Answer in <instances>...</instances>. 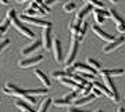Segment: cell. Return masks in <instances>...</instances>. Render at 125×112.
<instances>
[{
	"instance_id": "obj_1",
	"label": "cell",
	"mask_w": 125,
	"mask_h": 112,
	"mask_svg": "<svg viewBox=\"0 0 125 112\" xmlns=\"http://www.w3.org/2000/svg\"><path fill=\"white\" fill-rule=\"evenodd\" d=\"M4 94L7 95H17V97H20V98H22V101H28L29 104H36V98L33 97V95H29L25 93V90L22 89H20L18 86L13 85V83H7L6 85V87L3 90H1Z\"/></svg>"
},
{
	"instance_id": "obj_2",
	"label": "cell",
	"mask_w": 125,
	"mask_h": 112,
	"mask_svg": "<svg viewBox=\"0 0 125 112\" xmlns=\"http://www.w3.org/2000/svg\"><path fill=\"white\" fill-rule=\"evenodd\" d=\"M10 22L13 24V25H14V28H15V29H17V31L20 32V33H21V35H24V36H25V37H28V39H33V37H35V35H33V32H32V31H31V29H29L28 26H25V25L22 24V21H21V19H18L17 17H15V18H13V19H11Z\"/></svg>"
},
{
	"instance_id": "obj_3",
	"label": "cell",
	"mask_w": 125,
	"mask_h": 112,
	"mask_svg": "<svg viewBox=\"0 0 125 112\" xmlns=\"http://www.w3.org/2000/svg\"><path fill=\"white\" fill-rule=\"evenodd\" d=\"M78 46H79V40L76 39L75 36H71V46H70V51H68V55L65 58V65L70 67L74 60L76 57V53H78Z\"/></svg>"
},
{
	"instance_id": "obj_4",
	"label": "cell",
	"mask_w": 125,
	"mask_h": 112,
	"mask_svg": "<svg viewBox=\"0 0 125 112\" xmlns=\"http://www.w3.org/2000/svg\"><path fill=\"white\" fill-rule=\"evenodd\" d=\"M21 21L28 24H33L36 26H42V28H52V22H47V21H43V19H39L36 17H29V15H21Z\"/></svg>"
},
{
	"instance_id": "obj_5",
	"label": "cell",
	"mask_w": 125,
	"mask_h": 112,
	"mask_svg": "<svg viewBox=\"0 0 125 112\" xmlns=\"http://www.w3.org/2000/svg\"><path fill=\"white\" fill-rule=\"evenodd\" d=\"M124 42H125L124 36H121V37H115V39H114L113 42H110L107 46H104L103 53H104V54H110V53H113V51H115L117 49H120L121 46H122Z\"/></svg>"
},
{
	"instance_id": "obj_6",
	"label": "cell",
	"mask_w": 125,
	"mask_h": 112,
	"mask_svg": "<svg viewBox=\"0 0 125 112\" xmlns=\"http://www.w3.org/2000/svg\"><path fill=\"white\" fill-rule=\"evenodd\" d=\"M108 14H110V18H111L114 24L117 25V29L118 32H124L125 31V24H124V19L121 17L120 14L117 13L115 10H108Z\"/></svg>"
},
{
	"instance_id": "obj_7",
	"label": "cell",
	"mask_w": 125,
	"mask_h": 112,
	"mask_svg": "<svg viewBox=\"0 0 125 112\" xmlns=\"http://www.w3.org/2000/svg\"><path fill=\"white\" fill-rule=\"evenodd\" d=\"M42 44L46 50H50L53 47V40H52V28H43L42 33Z\"/></svg>"
},
{
	"instance_id": "obj_8",
	"label": "cell",
	"mask_w": 125,
	"mask_h": 112,
	"mask_svg": "<svg viewBox=\"0 0 125 112\" xmlns=\"http://www.w3.org/2000/svg\"><path fill=\"white\" fill-rule=\"evenodd\" d=\"M43 60V55H36V57H29V58H25V60H21L18 65L21 68H29V67H33L36 64H39L40 61Z\"/></svg>"
},
{
	"instance_id": "obj_9",
	"label": "cell",
	"mask_w": 125,
	"mask_h": 112,
	"mask_svg": "<svg viewBox=\"0 0 125 112\" xmlns=\"http://www.w3.org/2000/svg\"><path fill=\"white\" fill-rule=\"evenodd\" d=\"M53 51H54V60L56 62L61 64L64 60H62V47H61V42L58 39H54L53 40Z\"/></svg>"
},
{
	"instance_id": "obj_10",
	"label": "cell",
	"mask_w": 125,
	"mask_h": 112,
	"mask_svg": "<svg viewBox=\"0 0 125 112\" xmlns=\"http://www.w3.org/2000/svg\"><path fill=\"white\" fill-rule=\"evenodd\" d=\"M93 17H94V21L102 25V24H104L106 18L110 17V14H108V11H104V9H94L93 10Z\"/></svg>"
},
{
	"instance_id": "obj_11",
	"label": "cell",
	"mask_w": 125,
	"mask_h": 112,
	"mask_svg": "<svg viewBox=\"0 0 125 112\" xmlns=\"http://www.w3.org/2000/svg\"><path fill=\"white\" fill-rule=\"evenodd\" d=\"M92 31H93L94 35H97L99 37H100V39H103V40L108 42V43H110V42H113L114 39H115V37H114L113 35H108L107 32H104L103 29H100V28H99L97 25H93V26H92Z\"/></svg>"
},
{
	"instance_id": "obj_12",
	"label": "cell",
	"mask_w": 125,
	"mask_h": 112,
	"mask_svg": "<svg viewBox=\"0 0 125 112\" xmlns=\"http://www.w3.org/2000/svg\"><path fill=\"white\" fill-rule=\"evenodd\" d=\"M103 80H104V85L107 86L108 89H110V91H111L113 94H114V97H115V100H117V103H120V94H118L117 86L114 85L113 79H111L110 76H103Z\"/></svg>"
},
{
	"instance_id": "obj_13",
	"label": "cell",
	"mask_w": 125,
	"mask_h": 112,
	"mask_svg": "<svg viewBox=\"0 0 125 112\" xmlns=\"http://www.w3.org/2000/svg\"><path fill=\"white\" fill-rule=\"evenodd\" d=\"M93 86H94V87H97V89L102 91V94H104L106 97H108L110 100H113L114 103H117V100H115V97H114V94L110 91V89H108L106 85H103V83H100V82H93Z\"/></svg>"
},
{
	"instance_id": "obj_14",
	"label": "cell",
	"mask_w": 125,
	"mask_h": 112,
	"mask_svg": "<svg viewBox=\"0 0 125 112\" xmlns=\"http://www.w3.org/2000/svg\"><path fill=\"white\" fill-rule=\"evenodd\" d=\"M40 46H42V40H35L33 43H31V44L28 46V47H25V49L21 50V54L25 55V57H28V55H31L33 51H36Z\"/></svg>"
},
{
	"instance_id": "obj_15",
	"label": "cell",
	"mask_w": 125,
	"mask_h": 112,
	"mask_svg": "<svg viewBox=\"0 0 125 112\" xmlns=\"http://www.w3.org/2000/svg\"><path fill=\"white\" fill-rule=\"evenodd\" d=\"M100 76H121V75H124V69H121V68H114V69H100Z\"/></svg>"
},
{
	"instance_id": "obj_16",
	"label": "cell",
	"mask_w": 125,
	"mask_h": 112,
	"mask_svg": "<svg viewBox=\"0 0 125 112\" xmlns=\"http://www.w3.org/2000/svg\"><path fill=\"white\" fill-rule=\"evenodd\" d=\"M74 69L79 71L81 73H92V75H94V73H96V69H93L90 65H86V64H82V62L74 64Z\"/></svg>"
},
{
	"instance_id": "obj_17",
	"label": "cell",
	"mask_w": 125,
	"mask_h": 112,
	"mask_svg": "<svg viewBox=\"0 0 125 112\" xmlns=\"http://www.w3.org/2000/svg\"><path fill=\"white\" fill-rule=\"evenodd\" d=\"M35 76L38 78V79H39L40 82H42V83H43V85L46 86V89H49V87H52V82H50V79L47 76H46L45 73H43V72L42 71H39V69H36L35 71Z\"/></svg>"
},
{
	"instance_id": "obj_18",
	"label": "cell",
	"mask_w": 125,
	"mask_h": 112,
	"mask_svg": "<svg viewBox=\"0 0 125 112\" xmlns=\"http://www.w3.org/2000/svg\"><path fill=\"white\" fill-rule=\"evenodd\" d=\"M94 98H96V97L90 93V94H88V95H83V97H81V98L75 100V101H74V104H75V107H81V105H85V104H88L89 101H93Z\"/></svg>"
},
{
	"instance_id": "obj_19",
	"label": "cell",
	"mask_w": 125,
	"mask_h": 112,
	"mask_svg": "<svg viewBox=\"0 0 125 112\" xmlns=\"http://www.w3.org/2000/svg\"><path fill=\"white\" fill-rule=\"evenodd\" d=\"M90 11H92V6L88 3L86 6H83V7L79 10V13L76 14V18H75V19H78V21H82V19L85 18V15H88Z\"/></svg>"
},
{
	"instance_id": "obj_20",
	"label": "cell",
	"mask_w": 125,
	"mask_h": 112,
	"mask_svg": "<svg viewBox=\"0 0 125 112\" xmlns=\"http://www.w3.org/2000/svg\"><path fill=\"white\" fill-rule=\"evenodd\" d=\"M86 31H88V22H83L81 24V28H79V31H78V35H76V39L79 42H82L83 40V37H85V35H86Z\"/></svg>"
},
{
	"instance_id": "obj_21",
	"label": "cell",
	"mask_w": 125,
	"mask_h": 112,
	"mask_svg": "<svg viewBox=\"0 0 125 112\" xmlns=\"http://www.w3.org/2000/svg\"><path fill=\"white\" fill-rule=\"evenodd\" d=\"M15 107L20 108L21 111H25V112H35L27 101H17V103H15Z\"/></svg>"
},
{
	"instance_id": "obj_22",
	"label": "cell",
	"mask_w": 125,
	"mask_h": 112,
	"mask_svg": "<svg viewBox=\"0 0 125 112\" xmlns=\"http://www.w3.org/2000/svg\"><path fill=\"white\" fill-rule=\"evenodd\" d=\"M60 82H61L62 85L68 86V87H71V89H74V90H81L79 85H76V83H75L74 80H72V79H67V78H62V79H60Z\"/></svg>"
},
{
	"instance_id": "obj_23",
	"label": "cell",
	"mask_w": 125,
	"mask_h": 112,
	"mask_svg": "<svg viewBox=\"0 0 125 112\" xmlns=\"http://www.w3.org/2000/svg\"><path fill=\"white\" fill-rule=\"evenodd\" d=\"M49 90L47 89H29V90H25V93L29 95H45Z\"/></svg>"
},
{
	"instance_id": "obj_24",
	"label": "cell",
	"mask_w": 125,
	"mask_h": 112,
	"mask_svg": "<svg viewBox=\"0 0 125 112\" xmlns=\"http://www.w3.org/2000/svg\"><path fill=\"white\" fill-rule=\"evenodd\" d=\"M52 104L56 105V107H58V108H62V107H68L71 104V101H67L65 98H61V100L54 98V100H52Z\"/></svg>"
},
{
	"instance_id": "obj_25",
	"label": "cell",
	"mask_w": 125,
	"mask_h": 112,
	"mask_svg": "<svg viewBox=\"0 0 125 112\" xmlns=\"http://www.w3.org/2000/svg\"><path fill=\"white\" fill-rule=\"evenodd\" d=\"M50 104H52V98H45L43 101H42V104H40L39 109L36 112H47V109H49Z\"/></svg>"
},
{
	"instance_id": "obj_26",
	"label": "cell",
	"mask_w": 125,
	"mask_h": 112,
	"mask_svg": "<svg viewBox=\"0 0 125 112\" xmlns=\"http://www.w3.org/2000/svg\"><path fill=\"white\" fill-rule=\"evenodd\" d=\"M88 65H90V67L93 68V69H96V71H100V69H102V64L99 62L97 60L92 58V57L88 58Z\"/></svg>"
},
{
	"instance_id": "obj_27",
	"label": "cell",
	"mask_w": 125,
	"mask_h": 112,
	"mask_svg": "<svg viewBox=\"0 0 125 112\" xmlns=\"http://www.w3.org/2000/svg\"><path fill=\"white\" fill-rule=\"evenodd\" d=\"M25 15H29V17H43V15H46V13H40V11H36V10L33 9H28L27 11H25Z\"/></svg>"
},
{
	"instance_id": "obj_28",
	"label": "cell",
	"mask_w": 125,
	"mask_h": 112,
	"mask_svg": "<svg viewBox=\"0 0 125 112\" xmlns=\"http://www.w3.org/2000/svg\"><path fill=\"white\" fill-rule=\"evenodd\" d=\"M53 78H56V79H62V78H70V75H68L65 71H54L53 72Z\"/></svg>"
},
{
	"instance_id": "obj_29",
	"label": "cell",
	"mask_w": 125,
	"mask_h": 112,
	"mask_svg": "<svg viewBox=\"0 0 125 112\" xmlns=\"http://www.w3.org/2000/svg\"><path fill=\"white\" fill-rule=\"evenodd\" d=\"M33 1H35L36 4H39V7H40L42 10H43V11H46L47 14L50 13V7L45 4V1H43V0H33Z\"/></svg>"
},
{
	"instance_id": "obj_30",
	"label": "cell",
	"mask_w": 125,
	"mask_h": 112,
	"mask_svg": "<svg viewBox=\"0 0 125 112\" xmlns=\"http://www.w3.org/2000/svg\"><path fill=\"white\" fill-rule=\"evenodd\" d=\"M85 1H88L90 6H93L94 9H104L103 3L102 1H99V0H85Z\"/></svg>"
},
{
	"instance_id": "obj_31",
	"label": "cell",
	"mask_w": 125,
	"mask_h": 112,
	"mask_svg": "<svg viewBox=\"0 0 125 112\" xmlns=\"http://www.w3.org/2000/svg\"><path fill=\"white\" fill-rule=\"evenodd\" d=\"M75 3H72V1H70V3H67V4H64V7H62V9H64V11H65V13H71V11H74V10H75Z\"/></svg>"
},
{
	"instance_id": "obj_32",
	"label": "cell",
	"mask_w": 125,
	"mask_h": 112,
	"mask_svg": "<svg viewBox=\"0 0 125 112\" xmlns=\"http://www.w3.org/2000/svg\"><path fill=\"white\" fill-rule=\"evenodd\" d=\"M10 24H11V22H10L9 19L6 18V19H4V22H3V24H1V25H0V33H1V35H3V33H4L6 31H7V29H9Z\"/></svg>"
},
{
	"instance_id": "obj_33",
	"label": "cell",
	"mask_w": 125,
	"mask_h": 112,
	"mask_svg": "<svg viewBox=\"0 0 125 112\" xmlns=\"http://www.w3.org/2000/svg\"><path fill=\"white\" fill-rule=\"evenodd\" d=\"M76 97H78V93H76V91H71V93H68L64 98L67 100V101H71L72 103V101H75L76 100Z\"/></svg>"
},
{
	"instance_id": "obj_34",
	"label": "cell",
	"mask_w": 125,
	"mask_h": 112,
	"mask_svg": "<svg viewBox=\"0 0 125 112\" xmlns=\"http://www.w3.org/2000/svg\"><path fill=\"white\" fill-rule=\"evenodd\" d=\"M90 90H92V83H88L85 87H82V89H81V94H82V95H88V93H89Z\"/></svg>"
},
{
	"instance_id": "obj_35",
	"label": "cell",
	"mask_w": 125,
	"mask_h": 112,
	"mask_svg": "<svg viewBox=\"0 0 125 112\" xmlns=\"http://www.w3.org/2000/svg\"><path fill=\"white\" fill-rule=\"evenodd\" d=\"M15 17H17L15 10H14V9H10L9 11H7V19H9V21H11V19H13V18H15Z\"/></svg>"
},
{
	"instance_id": "obj_36",
	"label": "cell",
	"mask_w": 125,
	"mask_h": 112,
	"mask_svg": "<svg viewBox=\"0 0 125 112\" xmlns=\"http://www.w3.org/2000/svg\"><path fill=\"white\" fill-rule=\"evenodd\" d=\"M9 44H10V39H3V40L0 42V53H1Z\"/></svg>"
},
{
	"instance_id": "obj_37",
	"label": "cell",
	"mask_w": 125,
	"mask_h": 112,
	"mask_svg": "<svg viewBox=\"0 0 125 112\" xmlns=\"http://www.w3.org/2000/svg\"><path fill=\"white\" fill-rule=\"evenodd\" d=\"M29 9H33V10H36V11H40V13H46V11H43V10H42V9L39 7V4H36L33 0H32L31 4H29ZM46 14H47V13H46Z\"/></svg>"
},
{
	"instance_id": "obj_38",
	"label": "cell",
	"mask_w": 125,
	"mask_h": 112,
	"mask_svg": "<svg viewBox=\"0 0 125 112\" xmlns=\"http://www.w3.org/2000/svg\"><path fill=\"white\" fill-rule=\"evenodd\" d=\"M90 93L94 95V97H99V95L102 94V91L97 89V87H94V86H92V90H90Z\"/></svg>"
},
{
	"instance_id": "obj_39",
	"label": "cell",
	"mask_w": 125,
	"mask_h": 112,
	"mask_svg": "<svg viewBox=\"0 0 125 112\" xmlns=\"http://www.w3.org/2000/svg\"><path fill=\"white\" fill-rule=\"evenodd\" d=\"M82 75V78H85L86 80H93L94 79V75H92V73H81Z\"/></svg>"
},
{
	"instance_id": "obj_40",
	"label": "cell",
	"mask_w": 125,
	"mask_h": 112,
	"mask_svg": "<svg viewBox=\"0 0 125 112\" xmlns=\"http://www.w3.org/2000/svg\"><path fill=\"white\" fill-rule=\"evenodd\" d=\"M64 71L67 72L68 75H70V78L72 76V73H74V67H65V69Z\"/></svg>"
},
{
	"instance_id": "obj_41",
	"label": "cell",
	"mask_w": 125,
	"mask_h": 112,
	"mask_svg": "<svg viewBox=\"0 0 125 112\" xmlns=\"http://www.w3.org/2000/svg\"><path fill=\"white\" fill-rule=\"evenodd\" d=\"M57 0H45V4L46 6H52V4H54Z\"/></svg>"
},
{
	"instance_id": "obj_42",
	"label": "cell",
	"mask_w": 125,
	"mask_h": 112,
	"mask_svg": "<svg viewBox=\"0 0 125 112\" xmlns=\"http://www.w3.org/2000/svg\"><path fill=\"white\" fill-rule=\"evenodd\" d=\"M0 3H1L3 6H7L9 4V0H0Z\"/></svg>"
},
{
	"instance_id": "obj_43",
	"label": "cell",
	"mask_w": 125,
	"mask_h": 112,
	"mask_svg": "<svg viewBox=\"0 0 125 112\" xmlns=\"http://www.w3.org/2000/svg\"><path fill=\"white\" fill-rule=\"evenodd\" d=\"M117 112H125V108L124 107H120L118 109H117Z\"/></svg>"
},
{
	"instance_id": "obj_44",
	"label": "cell",
	"mask_w": 125,
	"mask_h": 112,
	"mask_svg": "<svg viewBox=\"0 0 125 112\" xmlns=\"http://www.w3.org/2000/svg\"><path fill=\"white\" fill-rule=\"evenodd\" d=\"M24 1H25V0H17V3H20V4H21V3H24Z\"/></svg>"
},
{
	"instance_id": "obj_45",
	"label": "cell",
	"mask_w": 125,
	"mask_h": 112,
	"mask_svg": "<svg viewBox=\"0 0 125 112\" xmlns=\"http://www.w3.org/2000/svg\"><path fill=\"white\" fill-rule=\"evenodd\" d=\"M108 1H110V3H117L118 0H108Z\"/></svg>"
},
{
	"instance_id": "obj_46",
	"label": "cell",
	"mask_w": 125,
	"mask_h": 112,
	"mask_svg": "<svg viewBox=\"0 0 125 112\" xmlns=\"http://www.w3.org/2000/svg\"><path fill=\"white\" fill-rule=\"evenodd\" d=\"M3 40V35H1V33H0V42Z\"/></svg>"
},
{
	"instance_id": "obj_47",
	"label": "cell",
	"mask_w": 125,
	"mask_h": 112,
	"mask_svg": "<svg viewBox=\"0 0 125 112\" xmlns=\"http://www.w3.org/2000/svg\"><path fill=\"white\" fill-rule=\"evenodd\" d=\"M81 112H89V111H81Z\"/></svg>"
},
{
	"instance_id": "obj_48",
	"label": "cell",
	"mask_w": 125,
	"mask_h": 112,
	"mask_svg": "<svg viewBox=\"0 0 125 112\" xmlns=\"http://www.w3.org/2000/svg\"><path fill=\"white\" fill-rule=\"evenodd\" d=\"M0 25H1V21H0Z\"/></svg>"
},
{
	"instance_id": "obj_49",
	"label": "cell",
	"mask_w": 125,
	"mask_h": 112,
	"mask_svg": "<svg viewBox=\"0 0 125 112\" xmlns=\"http://www.w3.org/2000/svg\"><path fill=\"white\" fill-rule=\"evenodd\" d=\"M21 112H25V111H21Z\"/></svg>"
},
{
	"instance_id": "obj_50",
	"label": "cell",
	"mask_w": 125,
	"mask_h": 112,
	"mask_svg": "<svg viewBox=\"0 0 125 112\" xmlns=\"http://www.w3.org/2000/svg\"><path fill=\"white\" fill-rule=\"evenodd\" d=\"M0 104H1V101H0Z\"/></svg>"
}]
</instances>
